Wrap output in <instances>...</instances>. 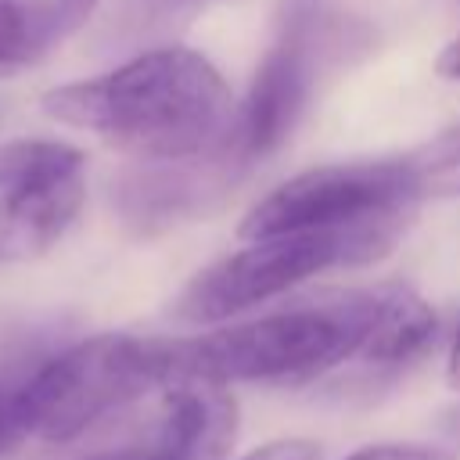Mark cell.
I'll return each instance as SVG.
<instances>
[{
  "label": "cell",
  "mask_w": 460,
  "mask_h": 460,
  "mask_svg": "<svg viewBox=\"0 0 460 460\" xmlns=\"http://www.w3.org/2000/svg\"><path fill=\"white\" fill-rule=\"evenodd\" d=\"M40 108L137 158L180 162L226 137L234 101L219 68L190 47H155L101 75L50 86Z\"/></svg>",
  "instance_id": "obj_1"
},
{
  "label": "cell",
  "mask_w": 460,
  "mask_h": 460,
  "mask_svg": "<svg viewBox=\"0 0 460 460\" xmlns=\"http://www.w3.org/2000/svg\"><path fill=\"white\" fill-rule=\"evenodd\" d=\"M367 313L370 295H345L327 305L270 313L194 338H155L162 388L180 377L226 388L237 381H313L356 356Z\"/></svg>",
  "instance_id": "obj_2"
},
{
  "label": "cell",
  "mask_w": 460,
  "mask_h": 460,
  "mask_svg": "<svg viewBox=\"0 0 460 460\" xmlns=\"http://www.w3.org/2000/svg\"><path fill=\"white\" fill-rule=\"evenodd\" d=\"M86 460H147V446H133V449H111V453H93Z\"/></svg>",
  "instance_id": "obj_19"
},
{
  "label": "cell",
  "mask_w": 460,
  "mask_h": 460,
  "mask_svg": "<svg viewBox=\"0 0 460 460\" xmlns=\"http://www.w3.org/2000/svg\"><path fill=\"white\" fill-rule=\"evenodd\" d=\"M86 201V155L65 140L25 137L0 147V259L47 255Z\"/></svg>",
  "instance_id": "obj_6"
},
{
  "label": "cell",
  "mask_w": 460,
  "mask_h": 460,
  "mask_svg": "<svg viewBox=\"0 0 460 460\" xmlns=\"http://www.w3.org/2000/svg\"><path fill=\"white\" fill-rule=\"evenodd\" d=\"M241 460H323V449L313 438H273L255 446Z\"/></svg>",
  "instance_id": "obj_13"
},
{
  "label": "cell",
  "mask_w": 460,
  "mask_h": 460,
  "mask_svg": "<svg viewBox=\"0 0 460 460\" xmlns=\"http://www.w3.org/2000/svg\"><path fill=\"white\" fill-rule=\"evenodd\" d=\"M29 438L25 424H22V410H18V395L11 388L0 385V456L18 449Z\"/></svg>",
  "instance_id": "obj_14"
},
{
  "label": "cell",
  "mask_w": 460,
  "mask_h": 460,
  "mask_svg": "<svg viewBox=\"0 0 460 460\" xmlns=\"http://www.w3.org/2000/svg\"><path fill=\"white\" fill-rule=\"evenodd\" d=\"M435 72H438L442 79H456V83H460V36L449 40V43L438 50V58H435Z\"/></svg>",
  "instance_id": "obj_16"
},
{
  "label": "cell",
  "mask_w": 460,
  "mask_h": 460,
  "mask_svg": "<svg viewBox=\"0 0 460 460\" xmlns=\"http://www.w3.org/2000/svg\"><path fill=\"white\" fill-rule=\"evenodd\" d=\"M309 75H313L309 36H305V25L291 22L259 61L252 86L237 108V119H234L237 155L262 158L284 144V137L295 129L305 108Z\"/></svg>",
  "instance_id": "obj_7"
},
{
  "label": "cell",
  "mask_w": 460,
  "mask_h": 460,
  "mask_svg": "<svg viewBox=\"0 0 460 460\" xmlns=\"http://www.w3.org/2000/svg\"><path fill=\"white\" fill-rule=\"evenodd\" d=\"M438 431H442L453 446H460V402L449 406V410H442V417H438Z\"/></svg>",
  "instance_id": "obj_17"
},
{
  "label": "cell",
  "mask_w": 460,
  "mask_h": 460,
  "mask_svg": "<svg viewBox=\"0 0 460 460\" xmlns=\"http://www.w3.org/2000/svg\"><path fill=\"white\" fill-rule=\"evenodd\" d=\"M413 165L424 176V190L435 194H460V126L438 133L435 140H428L417 155Z\"/></svg>",
  "instance_id": "obj_11"
},
{
  "label": "cell",
  "mask_w": 460,
  "mask_h": 460,
  "mask_svg": "<svg viewBox=\"0 0 460 460\" xmlns=\"http://www.w3.org/2000/svg\"><path fill=\"white\" fill-rule=\"evenodd\" d=\"M97 0H54V29H58V40L72 36L90 14H93Z\"/></svg>",
  "instance_id": "obj_15"
},
{
  "label": "cell",
  "mask_w": 460,
  "mask_h": 460,
  "mask_svg": "<svg viewBox=\"0 0 460 460\" xmlns=\"http://www.w3.org/2000/svg\"><path fill=\"white\" fill-rule=\"evenodd\" d=\"M395 241L381 234H288L244 241V248L205 266L176 298V316L190 323H216L259 302H270L295 284L385 255Z\"/></svg>",
  "instance_id": "obj_5"
},
{
  "label": "cell",
  "mask_w": 460,
  "mask_h": 460,
  "mask_svg": "<svg viewBox=\"0 0 460 460\" xmlns=\"http://www.w3.org/2000/svg\"><path fill=\"white\" fill-rule=\"evenodd\" d=\"M435 331H438V316L417 291L410 288L370 291L367 327L352 359L367 370H399L428 352Z\"/></svg>",
  "instance_id": "obj_9"
},
{
  "label": "cell",
  "mask_w": 460,
  "mask_h": 460,
  "mask_svg": "<svg viewBox=\"0 0 460 460\" xmlns=\"http://www.w3.org/2000/svg\"><path fill=\"white\" fill-rule=\"evenodd\" d=\"M446 381L453 392H460V327L453 334V345H449V359H446Z\"/></svg>",
  "instance_id": "obj_18"
},
{
  "label": "cell",
  "mask_w": 460,
  "mask_h": 460,
  "mask_svg": "<svg viewBox=\"0 0 460 460\" xmlns=\"http://www.w3.org/2000/svg\"><path fill=\"white\" fill-rule=\"evenodd\" d=\"M151 388H162L158 341L111 331L68 345L14 388V395L25 431L61 446Z\"/></svg>",
  "instance_id": "obj_4"
},
{
  "label": "cell",
  "mask_w": 460,
  "mask_h": 460,
  "mask_svg": "<svg viewBox=\"0 0 460 460\" xmlns=\"http://www.w3.org/2000/svg\"><path fill=\"white\" fill-rule=\"evenodd\" d=\"M345 460H456V456L442 446H424V442H374L349 453Z\"/></svg>",
  "instance_id": "obj_12"
},
{
  "label": "cell",
  "mask_w": 460,
  "mask_h": 460,
  "mask_svg": "<svg viewBox=\"0 0 460 460\" xmlns=\"http://www.w3.org/2000/svg\"><path fill=\"white\" fill-rule=\"evenodd\" d=\"M420 194L424 176L413 158L316 165L255 201L237 223V237L262 241L288 234H381L399 241Z\"/></svg>",
  "instance_id": "obj_3"
},
{
  "label": "cell",
  "mask_w": 460,
  "mask_h": 460,
  "mask_svg": "<svg viewBox=\"0 0 460 460\" xmlns=\"http://www.w3.org/2000/svg\"><path fill=\"white\" fill-rule=\"evenodd\" d=\"M54 43V0H0V72L36 61Z\"/></svg>",
  "instance_id": "obj_10"
},
{
  "label": "cell",
  "mask_w": 460,
  "mask_h": 460,
  "mask_svg": "<svg viewBox=\"0 0 460 460\" xmlns=\"http://www.w3.org/2000/svg\"><path fill=\"white\" fill-rule=\"evenodd\" d=\"M237 438V399L226 385L180 377L162 388V420L147 460H226Z\"/></svg>",
  "instance_id": "obj_8"
}]
</instances>
